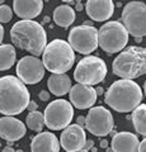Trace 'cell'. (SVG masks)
I'll list each match as a JSON object with an SVG mask.
<instances>
[{
  "instance_id": "cell-1",
  "label": "cell",
  "mask_w": 146,
  "mask_h": 152,
  "mask_svg": "<svg viewBox=\"0 0 146 152\" xmlns=\"http://www.w3.org/2000/svg\"><path fill=\"white\" fill-rule=\"evenodd\" d=\"M31 102L29 91L18 77L5 75L0 77V113L4 115H18L27 109Z\"/></svg>"
},
{
  "instance_id": "cell-2",
  "label": "cell",
  "mask_w": 146,
  "mask_h": 152,
  "mask_svg": "<svg viewBox=\"0 0 146 152\" xmlns=\"http://www.w3.org/2000/svg\"><path fill=\"white\" fill-rule=\"evenodd\" d=\"M13 45L23 51L38 57L47 46V34L45 28L34 20H19L10 29Z\"/></svg>"
},
{
  "instance_id": "cell-3",
  "label": "cell",
  "mask_w": 146,
  "mask_h": 152,
  "mask_svg": "<svg viewBox=\"0 0 146 152\" xmlns=\"http://www.w3.org/2000/svg\"><path fill=\"white\" fill-rule=\"evenodd\" d=\"M142 100V90L137 83L132 80L121 79L114 81L104 95L108 107L118 113H130L137 108Z\"/></svg>"
},
{
  "instance_id": "cell-4",
  "label": "cell",
  "mask_w": 146,
  "mask_h": 152,
  "mask_svg": "<svg viewBox=\"0 0 146 152\" xmlns=\"http://www.w3.org/2000/svg\"><path fill=\"white\" fill-rule=\"evenodd\" d=\"M113 74L125 80H134L146 74V52L139 46H130L112 62Z\"/></svg>"
},
{
  "instance_id": "cell-5",
  "label": "cell",
  "mask_w": 146,
  "mask_h": 152,
  "mask_svg": "<svg viewBox=\"0 0 146 152\" xmlns=\"http://www.w3.org/2000/svg\"><path fill=\"white\" fill-rule=\"evenodd\" d=\"M75 53L69 42L54 39L47 43L42 53V64L45 69L52 74H65L74 66Z\"/></svg>"
},
{
  "instance_id": "cell-6",
  "label": "cell",
  "mask_w": 146,
  "mask_h": 152,
  "mask_svg": "<svg viewBox=\"0 0 146 152\" xmlns=\"http://www.w3.org/2000/svg\"><path fill=\"white\" fill-rule=\"evenodd\" d=\"M128 43V32L118 20L107 22L98 29V46L107 53H117Z\"/></svg>"
},
{
  "instance_id": "cell-7",
  "label": "cell",
  "mask_w": 146,
  "mask_h": 152,
  "mask_svg": "<svg viewBox=\"0 0 146 152\" xmlns=\"http://www.w3.org/2000/svg\"><path fill=\"white\" fill-rule=\"evenodd\" d=\"M107 65L98 56H87L79 61L74 71V79L78 84L97 85L107 76Z\"/></svg>"
},
{
  "instance_id": "cell-8",
  "label": "cell",
  "mask_w": 146,
  "mask_h": 152,
  "mask_svg": "<svg viewBox=\"0 0 146 152\" xmlns=\"http://www.w3.org/2000/svg\"><path fill=\"white\" fill-rule=\"evenodd\" d=\"M45 126L51 131H61L70 126L74 117V108L71 103L65 99H57L46 107Z\"/></svg>"
},
{
  "instance_id": "cell-9",
  "label": "cell",
  "mask_w": 146,
  "mask_h": 152,
  "mask_svg": "<svg viewBox=\"0 0 146 152\" xmlns=\"http://www.w3.org/2000/svg\"><path fill=\"white\" fill-rule=\"evenodd\" d=\"M122 24L128 34L135 38L146 36V4L142 1H130L122 9Z\"/></svg>"
},
{
  "instance_id": "cell-10",
  "label": "cell",
  "mask_w": 146,
  "mask_h": 152,
  "mask_svg": "<svg viewBox=\"0 0 146 152\" xmlns=\"http://www.w3.org/2000/svg\"><path fill=\"white\" fill-rule=\"evenodd\" d=\"M69 45L81 55H90L98 48V29L90 26L74 27L69 33Z\"/></svg>"
},
{
  "instance_id": "cell-11",
  "label": "cell",
  "mask_w": 146,
  "mask_h": 152,
  "mask_svg": "<svg viewBox=\"0 0 146 152\" xmlns=\"http://www.w3.org/2000/svg\"><path fill=\"white\" fill-rule=\"evenodd\" d=\"M114 121L112 113L104 107H93L89 109L85 117V127L92 134L106 137L113 129Z\"/></svg>"
},
{
  "instance_id": "cell-12",
  "label": "cell",
  "mask_w": 146,
  "mask_h": 152,
  "mask_svg": "<svg viewBox=\"0 0 146 152\" xmlns=\"http://www.w3.org/2000/svg\"><path fill=\"white\" fill-rule=\"evenodd\" d=\"M45 66L38 57L24 56L17 64L18 79L23 84H38L45 76Z\"/></svg>"
},
{
  "instance_id": "cell-13",
  "label": "cell",
  "mask_w": 146,
  "mask_h": 152,
  "mask_svg": "<svg viewBox=\"0 0 146 152\" xmlns=\"http://www.w3.org/2000/svg\"><path fill=\"white\" fill-rule=\"evenodd\" d=\"M87 142V134L83 127L70 124L62 131L60 136V146L66 152H78L84 148Z\"/></svg>"
},
{
  "instance_id": "cell-14",
  "label": "cell",
  "mask_w": 146,
  "mask_h": 152,
  "mask_svg": "<svg viewBox=\"0 0 146 152\" xmlns=\"http://www.w3.org/2000/svg\"><path fill=\"white\" fill-rule=\"evenodd\" d=\"M70 103L76 109H88L93 108L97 102V91L93 86L83 84H75L69 91Z\"/></svg>"
},
{
  "instance_id": "cell-15",
  "label": "cell",
  "mask_w": 146,
  "mask_h": 152,
  "mask_svg": "<svg viewBox=\"0 0 146 152\" xmlns=\"http://www.w3.org/2000/svg\"><path fill=\"white\" fill-rule=\"evenodd\" d=\"M27 127L22 121L5 115L0 118V138L8 142H15L26 136Z\"/></svg>"
},
{
  "instance_id": "cell-16",
  "label": "cell",
  "mask_w": 146,
  "mask_h": 152,
  "mask_svg": "<svg viewBox=\"0 0 146 152\" xmlns=\"http://www.w3.org/2000/svg\"><path fill=\"white\" fill-rule=\"evenodd\" d=\"M85 10L93 20L104 22L114 13V3L112 0H89L85 4Z\"/></svg>"
},
{
  "instance_id": "cell-17",
  "label": "cell",
  "mask_w": 146,
  "mask_h": 152,
  "mask_svg": "<svg viewBox=\"0 0 146 152\" xmlns=\"http://www.w3.org/2000/svg\"><path fill=\"white\" fill-rule=\"evenodd\" d=\"M42 9H43V1L42 0H14L13 10L22 20H33L38 17Z\"/></svg>"
},
{
  "instance_id": "cell-18",
  "label": "cell",
  "mask_w": 146,
  "mask_h": 152,
  "mask_svg": "<svg viewBox=\"0 0 146 152\" xmlns=\"http://www.w3.org/2000/svg\"><path fill=\"white\" fill-rule=\"evenodd\" d=\"M111 145L113 152H139L140 141L131 132H118L113 134Z\"/></svg>"
},
{
  "instance_id": "cell-19",
  "label": "cell",
  "mask_w": 146,
  "mask_h": 152,
  "mask_svg": "<svg viewBox=\"0 0 146 152\" xmlns=\"http://www.w3.org/2000/svg\"><path fill=\"white\" fill-rule=\"evenodd\" d=\"M60 141L51 132H40L32 138L31 152H59Z\"/></svg>"
},
{
  "instance_id": "cell-20",
  "label": "cell",
  "mask_w": 146,
  "mask_h": 152,
  "mask_svg": "<svg viewBox=\"0 0 146 152\" xmlns=\"http://www.w3.org/2000/svg\"><path fill=\"white\" fill-rule=\"evenodd\" d=\"M47 86L56 96H64L71 89V80L66 74H51L47 81Z\"/></svg>"
},
{
  "instance_id": "cell-21",
  "label": "cell",
  "mask_w": 146,
  "mask_h": 152,
  "mask_svg": "<svg viewBox=\"0 0 146 152\" xmlns=\"http://www.w3.org/2000/svg\"><path fill=\"white\" fill-rule=\"evenodd\" d=\"M75 18H76V15H75L74 8L67 5V4L59 5L54 10V22L59 27L67 28L75 22Z\"/></svg>"
},
{
  "instance_id": "cell-22",
  "label": "cell",
  "mask_w": 146,
  "mask_h": 152,
  "mask_svg": "<svg viewBox=\"0 0 146 152\" xmlns=\"http://www.w3.org/2000/svg\"><path fill=\"white\" fill-rule=\"evenodd\" d=\"M17 60L15 48L12 45H0V71L13 67Z\"/></svg>"
},
{
  "instance_id": "cell-23",
  "label": "cell",
  "mask_w": 146,
  "mask_h": 152,
  "mask_svg": "<svg viewBox=\"0 0 146 152\" xmlns=\"http://www.w3.org/2000/svg\"><path fill=\"white\" fill-rule=\"evenodd\" d=\"M131 119H132L136 132L146 137V104H140L137 108L134 109Z\"/></svg>"
},
{
  "instance_id": "cell-24",
  "label": "cell",
  "mask_w": 146,
  "mask_h": 152,
  "mask_svg": "<svg viewBox=\"0 0 146 152\" xmlns=\"http://www.w3.org/2000/svg\"><path fill=\"white\" fill-rule=\"evenodd\" d=\"M26 124L29 129L34 131V132H42L45 126V117L41 112H29V114L26 118Z\"/></svg>"
},
{
  "instance_id": "cell-25",
  "label": "cell",
  "mask_w": 146,
  "mask_h": 152,
  "mask_svg": "<svg viewBox=\"0 0 146 152\" xmlns=\"http://www.w3.org/2000/svg\"><path fill=\"white\" fill-rule=\"evenodd\" d=\"M12 17H13V10H12L10 7L7 5V4L0 5V23L10 22Z\"/></svg>"
},
{
  "instance_id": "cell-26",
  "label": "cell",
  "mask_w": 146,
  "mask_h": 152,
  "mask_svg": "<svg viewBox=\"0 0 146 152\" xmlns=\"http://www.w3.org/2000/svg\"><path fill=\"white\" fill-rule=\"evenodd\" d=\"M38 96H40V99H41L42 102L50 100V93H48V91H46V90H42V91H40Z\"/></svg>"
},
{
  "instance_id": "cell-27",
  "label": "cell",
  "mask_w": 146,
  "mask_h": 152,
  "mask_svg": "<svg viewBox=\"0 0 146 152\" xmlns=\"http://www.w3.org/2000/svg\"><path fill=\"white\" fill-rule=\"evenodd\" d=\"M37 108H38V105H37V103L36 102H29V104H28V107H27V109L29 112H34V110H37Z\"/></svg>"
},
{
  "instance_id": "cell-28",
  "label": "cell",
  "mask_w": 146,
  "mask_h": 152,
  "mask_svg": "<svg viewBox=\"0 0 146 152\" xmlns=\"http://www.w3.org/2000/svg\"><path fill=\"white\" fill-rule=\"evenodd\" d=\"M139 152H146V137L140 142V146H139Z\"/></svg>"
},
{
  "instance_id": "cell-29",
  "label": "cell",
  "mask_w": 146,
  "mask_h": 152,
  "mask_svg": "<svg viewBox=\"0 0 146 152\" xmlns=\"http://www.w3.org/2000/svg\"><path fill=\"white\" fill-rule=\"evenodd\" d=\"M76 124H78V126H80V127H83V128H84V126H85V118H84L83 115H80V117H78V118H76Z\"/></svg>"
},
{
  "instance_id": "cell-30",
  "label": "cell",
  "mask_w": 146,
  "mask_h": 152,
  "mask_svg": "<svg viewBox=\"0 0 146 152\" xmlns=\"http://www.w3.org/2000/svg\"><path fill=\"white\" fill-rule=\"evenodd\" d=\"M93 147H94V142H93L92 140H87V142H85V146H84V150L89 151V150H92Z\"/></svg>"
},
{
  "instance_id": "cell-31",
  "label": "cell",
  "mask_w": 146,
  "mask_h": 152,
  "mask_svg": "<svg viewBox=\"0 0 146 152\" xmlns=\"http://www.w3.org/2000/svg\"><path fill=\"white\" fill-rule=\"evenodd\" d=\"M3 39H4V28L1 26V23H0V45H1Z\"/></svg>"
},
{
  "instance_id": "cell-32",
  "label": "cell",
  "mask_w": 146,
  "mask_h": 152,
  "mask_svg": "<svg viewBox=\"0 0 146 152\" xmlns=\"http://www.w3.org/2000/svg\"><path fill=\"white\" fill-rule=\"evenodd\" d=\"M101 147H102V148H107V147H108V141L107 140H102L101 141Z\"/></svg>"
},
{
  "instance_id": "cell-33",
  "label": "cell",
  "mask_w": 146,
  "mask_h": 152,
  "mask_svg": "<svg viewBox=\"0 0 146 152\" xmlns=\"http://www.w3.org/2000/svg\"><path fill=\"white\" fill-rule=\"evenodd\" d=\"M3 152H15V151H14L10 146H7V147H4L3 148Z\"/></svg>"
},
{
  "instance_id": "cell-34",
  "label": "cell",
  "mask_w": 146,
  "mask_h": 152,
  "mask_svg": "<svg viewBox=\"0 0 146 152\" xmlns=\"http://www.w3.org/2000/svg\"><path fill=\"white\" fill-rule=\"evenodd\" d=\"M95 91H97V95H102L103 93H104V90H103V88H101V86H98V88L95 89Z\"/></svg>"
},
{
  "instance_id": "cell-35",
  "label": "cell",
  "mask_w": 146,
  "mask_h": 152,
  "mask_svg": "<svg viewBox=\"0 0 146 152\" xmlns=\"http://www.w3.org/2000/svg\"><path fill=\"white\" fill-rule=\"evenodd\" d=\"M76 9H78V10H81V9H83V4L81 3H78L76 4Z\"/></svg>"
},
{
  "instance_id": "cell-36",
  "label": "cell",
  "mask_w": 146,
  "mask_h": 152,
  "mask_svg": "<svg viewBox=\"0 0 146 152\" xmlns=\"http://www.w3.org/2000/svg\"><path fill=\"white\" fill-rule=\"evenodd\" d=\"M144 91H145V96H146V81H145V84H144Z\"/></svg>"
},
{
  "instance_id": "cell-37",
  "label": "cell",
  "mask_w": 146,
  "mask_h": 152,
  "mask_svg": "<svg viewBox=\"0 0 146 152\" xmlns=\"http://www.w3.org/2000/svg\"><path fill=\"white\" fill-rule=\"evenodd\" d=\"M78 152H89V151H87V150H84V148H83V150H80V151H78Z\"/></svg>"
},
{
  "instance_id": "cell-38",
  "label": "cell",
  "mask_w": 146,
  "mask_h": 152,
  "mask_svg": "<svg viewBox=\"0 0 146 152\" xmlns=\"http://www.w3.org/2000/svg\"><path fill=\"white\" fill-rule=\"evenodd\" d=\"M107 152H113V150L112 148H107Z\"/></svg>"
},
{
  "instance_id": "cell-39",
  "label": "cell",
  "mask_w": 146,
  "mask_h": 152,
  "mask_svg": "<svg viewBox=\"0 0 146 152\" xmlns=\"http://www.w3.org/2000/svg\"><path fill=\"white\" fill-rule=\"evenodd\" d=\"M4 4V0H0V5H3Z\"/></svg>"
},
{
  "instance_id": "cell-40",
  "label": "cell",
  "mask_w": 146,
  "mask_h": 152,
  "mask_svg": "<svg viewBox=\"0 0 146 152\" xmlns=\"http://www.w3.org/2000/svg\"><path fill=\"white\" fill-rule=\"evenodd\" d=\"M15 152H24V151H23V150H17Z\"/></svg>"
},
{
  "instance_id": "cell-41",
  "label": "cell",
  "mask_w": 146,
  "mask_h": 152,
  "mask_svg": "<svg viewBox=\"0 0 146 152\" xmlns=\"http://www.w3.org/2000/svg\"><path fill=\"white\" fill-rule=\"evenodd\" d=\"M145 52H146V48H145Z\"/></svg>"
}]
</instances>
